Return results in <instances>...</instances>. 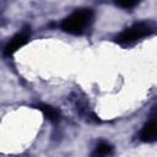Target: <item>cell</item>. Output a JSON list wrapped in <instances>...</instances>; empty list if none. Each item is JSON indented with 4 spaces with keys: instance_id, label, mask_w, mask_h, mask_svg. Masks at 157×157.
<instances>
[{
    "instance_id": "6da1fadb",
    "label": "cell",
    "mask_w": 157,
    "mask_h": 157,
    "mask_svg": "<svg viewBox=\"0 0 157 157\" xmlns=\"http://www.w3.org/2000/svg\"><path fill=\"white\" fill-rule=\"evenodd\" d=\"M93 21L91 9H80L74 11L61 22V29L71 34H82Z\"/></svg>"
},
{
    "instance_id": "7a4b0ae2",
    "label": "cell",
    "mask_w": 157,
    "mask_h": 157,
    "mask_svg": "<svg viewBox=\"0 0 157 157\" xmlns=\"http://www.w3.org/2000/svg\"><path fill=\"white\" fill-rule=\"evenodd\" d=\"M153 31L155 29L150 22H137V23H134L132 26H130L129 28H126L125 31H123L115 38V40L119 44L126 45L132 42H136L137 39H141L146 36H150Z\"/></svg>"
},
{
    "instance_id": "3957f363",
    "label": "cell",
    "mask_w": 157,
    "mask_h": 157,
    "mask_svg": "<svg viewBox=\"0 0 157 157\" xmlns=\"http://www.w3.org/2000/svg\"><path fill=\"white\" fill-rule=\"evenodd\" d=\"M31 28L29 27H26L23 28L21 32H18L17 34H15L11 40L6 44V47L4 48V53L5 55L7 56H11L15 52H17L21 47H23L28 40H29V36H31Z\"/></svg>"
},
{
    "instance_id": "277c9868",
    "label": "cell",
    "mask_w": 157,
    "mask_h": 157,
    "mask_svg": "<svg viewBox=\"0 0 157 157\" xmlns=\"http://www.w3.org/2000/svg\"><path fill=\"white\" fill-rule=\"evenodd\" d=\"M156 137H157V124H156V119L153 118L144 125L141 130V140L145 142H153Z\"/></svg>"
},
{
    "instance_id": "5b68a950",
    "label": "cell",
    "mask_w": 157,
    "mask_h": 157,
    "mask_svg": "<svg viewBox=\"0 0 157 157\" xmlns=\"http://www.w3.org/2000/svg\"><path fill=\"white\" fill-rule=\"evenodd\" d=\"M37 108L40 109L42 113L44 114V117H45L49 121H52V123H56V121L60 119V112H59L56 108H54V107H52V105H49V104L39 103V104L37 105Z\"/></svg>"
},
{
    "instance_id": "8992f818",
    "label": "cell",
    "mask_w": 157,
    "mask_h": 157,
    "mask_svg": "<svg viewBox=\"0 0 157 157\" xmlns=\"http://www.w3.org/2000/svg\"><path fill=\"white\" fill-rule=\"evenodd\" d=\"M113 151V146L105 141H101L96 148L93 150V152L91 153V157H104V156H108L110 155Z\"/></svg>"
},
{
    "instance_id": "52a82bcc",
    "label": "cell",
    "mask_w": 157,
    "mask_h": 157,
    "mask_svg": "<svg viewBox=\"0 0 157 157\" xmlns=\"http://www.w3.org/2000/svg\"><path fill=\"white\" fill-rule=\"evenodd\" d=\"M118 6L123 7V9H131L134 6H136L139 4V1H134V0H123V1H117L115 2Z\"/></svg>"
}]
</instances>
